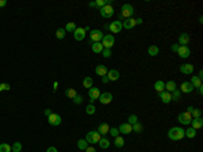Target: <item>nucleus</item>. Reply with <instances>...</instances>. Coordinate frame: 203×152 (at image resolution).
<instances>
[{
  "label": "nucleus",
  "mask_w": 203,
  "mask_h": 152,
  "mask_svg": "<svg viewBox=\"0 0 203 152\" xmlns=\"http://www.w3.org/2000/svg\"><path fill=\"white\" fill-rule=\"evenodd\" d=\"M6 4H7V1H6V0H0V7H4Z\"/></svg>",
  "instance_id": "obj_53"
},
{
  "label": "nucleus",
  "mask_w": 203,
  "mask_h": 152,
  "mask_svg": "<svg viewBox=\"0 0 203 152\" xmlns=\"http://www.w3.org/2000/svg\"><path fill=\"white\" fill-rule=\"evenodd\" d=\"M57 86H58V83H57V81H54V84H53V87H54V91L57 90Z\"/></svg>",
  "instance_id": "obj_58"
},
{
  "label": "nucleus",
  "mask_w": 203,
  "mask_h": 152,
  "mask_svg": "<svg viewBox=\"0 0 203 152\" xmlns=\"http://www.w3.org/2000/svg\"><path fill=\"white\" fill-rule=\"evenodd\" d=\"M180 95H182V92H180L177 88H176L175 91H172V92H171V99L176 102V101H179V99H180Z\"/></svg>",
  "instance_id": "obj_35"
},
{
  "label": "nucleus",
  "mask_w": 203,
  "mask_h": 152,
  "mask_svg": "<svg viewBox=\"0 0 203 152\" xmlns=\"http://www.w3.org/2000/svg\"><path fill=\"white\" fill-rule=\"evenodd\" d=\"M119 71H116V69H110L109 72H107V78H109V80H111V81H115V80H118L119 79Z\"/></svg>",
  "instance_id": "obj_20"
},
{
  "label": "nucleus",
  "mask_w": 203,
  "mask_h": 152,
  "mask_svg": "<svg viewBox=\"0 0 203 152\" xmlns=\"http://www.w3.org/2000/svg\"><path fill=\"white\" fill-rule=\"evenodd\" d=\"M95 72H96V75H98V76H106V75H107V72H109V69H107V67H106V65H102V64H99V65H96V68H95Z\"/></svg>",
  "instance_id": "obj_19"
},
{
  "label": "nucleus",
  "mask_w": 203,
  "mask_h": 152,
  "mask_svg": "<svg viewBox=\"0 0 203 152\" xmlns=\"http://www.w3.org/2000/svg\"><path fill=\"white\" fill-rule=\"evenodd\" d=\"M110 132V126H109V124H100L99 125V128H98V133L100 134V136H104V134H107Z\"/></svg>",
  "instance_id": "obj_22"
},
{
  "label": "nucleus",
  "mask_w": 203,
  "mask_h": 152,
  "mask_svg": "<svg viewBox=\"0 0 203 152\" xmlns=\"http://www.w3.org/2000/svg\"><path fill=\"white\" fill-rule=\"evenodd\" d=\"M114 145H115L116 148H122L123 145H125V138L121 137V136H116L115 141H114Z\"/></svg>",
  "instance_id": "obj_30"
},
{
  "label": "nucleus",
  "mask_w": 203,
  "mask_h": 152,
  "mask_svg": "<svg viewBox=\"0 0 203 152\" xmlns=\"http://www.w3.org/2000/svg\"><path fill=\"white\" fill-rule=\"evenodd\" d=\"M72 101H73V102L76 103V105H80V103H83V96H81V95H79V94H77V95L75 96V98L72 99Z\"/></svg>",
  "instance_id": "obj_45"
},
{
  "label": "nucleus",
  "mask_w": 203,
  "mask_h": 152,
  "mask_svg": "<svg viewBox=\"0 0 203 152\" xmlns=\"http://www.w3.org/2000/svg\"><path fill=\"white\" fill-rule=\"evenodd\" d=\"M99 145H100V148H103V149H107L110 147V141L107 140V138H104V137H102L100 140H99Z\"/></svg>",
  "instance_id": "obj_33"
},
{
  "label": "nucleus",
  "mask_w": 203,
  "mask_h": 152,
  "mask_svg": "<svg viewBox=\"0 0 203 152\" xmlns=\"http://www.w3.org/2000/svg\"><path fill=\"white\" fill-rule=\"evenodd\" d=\"M87 36V31L84 30V27H76V30L73 31V37L76 41H83Z\"/></svg>",
  "instance_id": "obj_7"
},
{
  "label": "nucleus",
  "mask_w": 203,
  "mask_h": 152,
  "mask_svg": "<svg viewBox=\"0 0 203 152\" xmlns=\"http://www.w3.org/2000/svg\"><path fill=\"white\" fill-rule=\"evenodd\" d=\"M118 131H119V133H122V134H129L130 132H133V126L126 122V124H122V125H121Z\"/></svg>",
  "instance_id": "obj_18"
},
{
  "label": "nucleus",
  "mask_w": 203,
  "mask_h": 152,
  "mask_svg": "<svg viewBox=\"0 0 203 152\" xmlns=\"http://www.w3.org/2000/svg\"><path fill=\"white\" fill-rule=\"evenodd\" d=\"M138 118H137V116L136 114H130L129 116V118H127V124H130V125H134V124H137L138 122Z\"/></svg>",
  "instance_id": "obj_42"
},
{
  "label": "nucleus",
  "mask_w": 203,
  "mask_h": 152,
  "mask_svg": "<svg viewBox=\"0 0 203 152\" xmlns=\"http://www.w3.org/2000/svg\"><path fill=\"white\" fill-rule=\"evenodd\" d=\"M136 22H137V25H141V23H142V19L138 18V19H136Z\"/></svg>",
  "instance_id": "obj_56"
},
{
  "label": "nucleus",
  "mask_w": 203,
  "mask_h": 152,
  "mask_svg": "<svg viewBox=\"0 0 203 152\" xmlns=\"http://www.w3.org/2000/svg\"><path fill=\"white\" fill-rule=\"evenodd\" d=\"M158 52H160V49H158V46H156V45L149 46V49H148V54H149V56H152V57L157 56Z\"/></svg>",
  "instance_id": "obj_27"
},
{
  "label": "nucleus",
  "mask_w": 203,
  "mask_h": 152,
  "mask_svg": "<svg viewBox=\"0 0 203 152\" xmlns=\"http://www.w3.org/2000/svg\"><path fill=\"white\" fill-rule=\"evenodd\" d=\"M92 84H94V80H92V78H89V76H87V78L83 80V86H84L85 88H91L92 87Z\"/></svg>",
  "instance_id": "obj_32"
},
{
  "label": "nucleus",
  "mask_w": 203,
  "mask_h": 152,
  "mask_svg": "<svg viewBox=\"0 0 203 152\" xmlns=\"http://www.w3.org/2000/svg\"><path fill=\"white\" fill-rule=\"evenodd\" d=\"M202 76H203V71H202V69H200V71H199V75H198V78H200V79H202Z\"/></svg>",
  "instance_id": "obj_57"
},
{
  "label": "nucleus",
  "mask_w": 203,
  "mask_h": 152,
  "mask_svg": "<svg viewBox=\"0 0 203 152\" xmlns=\"http://www.w3.org/2000/svg\"><path fill=\"white\" fill-rule=\"evenodd\" d=\"M65 34H67V31H65V29H58L56 31V37L58 39H62V38H65Z\"/></svg>",
  "instance_id": "obj_39"
},
{
  "label": "nucleus",
  "mask_w": 203,
  "mask_h": 152,
  "mask_svg": "<svg viewBox=\"0 0 203 152\" xmlns=\"http://www.w3.org/2000/svg\"><path fill=\"white\" fill-rule=\"evenodd\" d=\"M103 37H104V34L102 33V30H91V33H89V38L92 42H100Z\"/></svg>",
  "instance_id": "obj_6"
},
{
  "label": "nucleus",
  "mask_w": 203,
  "mask_h": 152,
  "mask_svg": "<svg viewBox=\"0 0 203 152\" xmlns=\"http://www.w3.org/2000/svg\"><path fill=\"white\" fill-rule=\"evenodd\" d=\"M180 72L184 75H191L194 72V65L192 64H183L180 65Z\"/></svg>",
  "instance_id": "obj_16"
},
{
  "label": "nucleus",
  "mask_w": 203,
  "mask_h": 152,
  "mask_svg": "<svg viewBox=\"0 0 203 152\" xmlns=\"http://www.w3.org/2000/svg\"><path fill=\"white\" fill-rule=\"evenodd\" d=\"M88 6H89V7H91V8L96 7V6H95V1H89V3H88Z\"/></svg>",
  "instance_id": "obj_54"
},
{
  "label": "nucleus",
  "mask_w": 203,
  "mask_h": 152,
  "mask_svg": "<svg viewBox=\"0 0 203 152\" xmlns=\"http://www.w3.org/2000/svg\"><path fill=\"white\" fill-rule=\"evenodd\" d=\"M133 14H134V8L133 6L130 4H123L122 6V12H121V16L122 18H133Z\"/></svg>",
  "instance_id": "obj_4"
},
{
  "label": "nucleus",
  "mask_w": 203,
  "mask_h": 152,
  "mask_svg": "<svg viewBox=\"0 0 203 152\" xmlns=\"http://www.w3.org/2000/svg\"><path fill=\"white\" fill-rule=\"evenodd\" d=\"M177 54H179V57H182V59H188L190 54H191V50H190L188 46H180L177 50Z\"/></svg>",
  "instance_id": "obj_13"
},
{
  "label": "nucleus",
  "mask_w": 203,
  "mask_h": 152,
  "mask_svg": "<svg viewBox=\"0 0 203 152\" xmlns=\"http://www.w3.org/2000/svg\"><path fill=\"white\" fill-rule=\"evenodd\" d=\"M184 136L188 138H194L196 136V129H194V128H188V129H186L184 131Z\"/></svg>",
  "instance_id": "obj_28"
},
{
  "label": "nucleus",
  "mask_w": 203,
  "mask_h": 152,
  "mask_svg": "<svg viewBox=\"0 0 203 152\" xmlns=\"http://www.w3.org/2000/svg\"><path fill=\"white\" fill-rule=\"evenodd\" d=\"M95 111H96V107H95L92 103L87 105V107H85V113L89 114V116H92V114H95Z\"/></svg>",
  "instance_id": "obj_37"
},
{
  "label": "nucleus",
  "mask_w": 203,
  "mask_h": 152,
  "mask_svg": "<svg viewBox=\"0 0 203 152\" xmlns=\"http://www.w3.org/2000/svg\"><path fill=\"white\" fill-rule=\"evenodd\" d=\"M191 120H192V117H191V114L190 113H187V111L180 113L179 114V117H177V121L182 125H190L191 124Z\"/></svg>",
  "instance_id": "obj_5"
},
{
  "label": "nucleus",
  "mask_w": 203,
  "mask_h": 152,
  "mask_svg": "<svg viewBox=\"0 0 203 152\" xmlns=\"http://www.w3.org/2000/svg\"><path fill=\"white\" fill-rule=\"evenodd\" d=\"M109 29H110V31L111 33H121V30H122V22L119 21H114V22H111V25L109 26Z\"/></svg>",
  "instance_id": "obj_12"
},
{
  "label": "nucleus",
  "mask_w": 203,
  "mask_h": 152,
  "mask_svg": "<svg viewBox=\"0 0 203 152\" xmlns=\"http://www.w3.org/2000/svg\"><path fill=\"white\" fill-rule=\"evenodd\" d=\"M184 137V129L180 126H173L168 131V138L172 141H177Z\"/></svg>",
  "instance_id": "obj_1"
},
{
  "label": "nucleus",
  "mask_w": 203,
  "mask_h": 152,
  "mask_svg": "<svg viewBox=\"0 0 203 152\" xmlns=\"http://www.w3.org/2000/svg\"><path fill=\"white\" fill-rule=\"evenodd\" d=\"M46 152H58V151H57L56 147H49V148L46 149Z\"/></svg>",
  "instance_id": "obj_49"
},
{
  "label": "nucleus",
  "mask_w": 203,
  "mask_h": 152,
  "mask_svg": "<svg viewBox=\"0 0 203 152\" xmlns=\"http://www.w3.org/2000/svg\"><path fill=\"white\" fill-rule=\"evenodd\" d=\"M198 91H199V95H202V94H203V86H202V87H199V88H198Z\"/></svg>",
  "instance_id": "obj_55"
},
{
  "label": "nucleus",
  "mask_w": 203,
  "mask_h": 152,
  "mask_svg": "<svg viewBox=\"0 0 203 152\" xmlns=\"http://www.w3.org/2000/svg\"><path fill=\"white\" fill-rule=\"evenodd\" d=\"M102 81H103V83H109V78H107V75H106V76H102Z\"/></svg>",
  "instance_id": "obj_51"
},
{
  "label": "nucleus",
  "mask_w": 203,
  "mask_h": 152,
  "mask_svg": "<svg viewBox=\"0 0 203 152\" xmlns=\"http://www.w3.org/2000/svg\"><path fill=\"white\" fill-rule=\"evenodd\" d=\"M103 49H104V48H103V45H102L100 42H94L92 44V52H94V53H102Z\"/></svg>",
  "instance_id": "obj_26"
},
{
  "label": "nucleus",
  "mask_w": 203,
  "mask_h": 152,
  "mask_svg": "<svg viewBox=\"0 0 203 152\" xmlns=\"http://www.w3.org/2000/svg\"><path fill=\"white\" fill-rule=\"evenodd\" d=\"M48 121H49V124L52 125V126H58V125L61 124V117L56 113H52L49 117H48Z\"/></svg>",
  "instance_id": "obj_10"
},
{
  "label": "nucleus",
  "mask_w": 203,
  "mask_h": 152,
  "mask_svg": "<svg viewBox=\"0 0 203 152\" xmlns=\"http://www.w3.org/2000/svg\"><path fill=\"white\" fill-rule=\"evenodd\" d=\"M100 90L98 88V87H91V88L88 90V96H89V101H91V103L94 102L95 99H99V96H100Z\"/></svg>",
  "instance_id": "obj_8"
},
{
  "label": "nucleus",
  "mask_w": 203,
  "mask_h": 152,
  "mask_svg": "<svg viewBox=\"0 0 203 152\" xmlns=\"http://www.w3.org/2000/svg\"><path fill=\"white\" fill-rule=\"evenodd\" d=\"M11 90V86L8 84V83H1L0 84V92L1 91H10Z\"/></svg>",
  "instance_id": "obj_44"
},
{
  "label": "nucleus",
  "mask_w": 203,
  "mask_h": 152,
  "mask_svg": "<svg viewBox=\"0 0 203 152\" xmlns=\"http://www.w3.org/2000/svg\"><path fill=\"white\" fill-rule=\"evenodd\" d=\"M158 96H160V99H161V102H163V103H169L172 101V99H171V92H168V91L160 92Z\"/></svg>",
  "instance_id": "obj_21"
},
{
  "label": "nucleus",
  "mask_w": 203,
  "mask_h": 152,
  "mask_svg": "<svg viewBox=\"0 0 203 152\" xmlns=\"http://www.w3.org/2000/svg\"><path fill=\"white\" fill-rule=\"evenodd\" d=\"M136 25H137V22H136V19L134 18H127V19H125V22H122V27L126 29V30L133 29Z\"/></svg>",
  "instance_id": "obj_15"
},
{
  "label": "nucleus",
  "mask_w": 203,
  "mask_h": 152,
  "mask_svg": "<svg viewBox=\"0 0 203 152\" xmlns=\"http://www.w3.org/2000/svg\"><path fill=\"white\" fill-rule=\"evenodd\" d=\"M191 84H192L194 88H199V87H202V79L198 78V76H192L191 78V81H190Z\"/></svg>",
  "instance_id": "obj_24"
},
{
  "label": "nucleus",
  "mask_w": 203,
  "mask_h": 152,
  "mask_svg": "<svg viewBox=\"0 0 203 152\" xmlns=\"http://www.w3.org/2000/svg\"><path fill=\"white\" fill-rule=\"evenodd\" d=\"M88 147V143L85 141V138H80L79 141H77V148L81 149V151H85Z\"/></svg>",
  "instance_id": "obj_31"
},
{
  "label": "nucleus",
  "mask_w": 203,
  "mask_h": 152,
  "mask_svg": "<svg viewBox=\"0 0 203 152\" xmlns=\"http://www.w3.org/2000/svg\"><path fill=\"white\" fill-rule=\"evenodd\" d=\"M114 42H115V38H114V36H111V34L104 36V37H103V39L100 41V44L103 45L104 49H111L112 45H114Z\"/></svg>",
  "instance_id": "obj_3"
},
{
  "label": "nucleus",
  "mask_w": 203,
  "mask_h": 152,
  "mask_svg": "<svg viewBox=\"0 0 203 152\" xmlns=\"http://www.w3.org/2000/svg\"><path fill=\"white\" fill-rule=\"evenodd\" d=\"M154 90L160 94V92L165 91V83L163 80H157L156 83H154Z\"/></svg>",
  "instance_id": "obj_25"
},
{
  "label": "nucleus",
  "mask_w": 203,
  "mask_h": 152,
  "mask_svg": "<svg viewBox=\"0 0 203 152\" xmlns=\"http://www.w3.org/2000/svg\"><path fill=\"white\" fill-rule=\"evenodd\" d=\"M11 151L12 152H21L22 151V144L19 141H15L14 144L11 145Z\"/></svg>",
  "instance_id": "obj_36"
},
{
  "label": "nucleus",
  "mask_w": 203,
  "mask_h": 152,
  "mask_svg": "<svg viewBox=\"0 0 203 152\" xmlns=\"http://www.w3.org/2000/svg\"><path fill=\"white\" fill-rule=\"evenodd\" d=\"M187 44H190V36L187 33H182V34L179 36V45L187 46Z\"/></svg>",
  "instance_id": "obj_17"
},
{
  "label": "nucleus",
  "mask_w": 203,
  "mask_h": 152,
  "mask_svg": "<svg viewBox=\"0 0 203 152\" xmlns=\"http://www.w3.org/2000/svg\"><path fill=\"white\" fill-rule=\"evenodd\" d=\"M100 15L103 18H111L114 15V8L111 6H104V7L100 8Z\"/></svg>",
  "instance_id": "obj_9"
},
{
  "label": "nucleus",
  "mask_w": 203,
  "mask_h": 152,
  "mask_svg": "<svg viewBox=\"0 0 203 152\" xmlns=\"http://www.w3.org/2000/svg\"><path fill=\"white\" fill-rule=\"evenodd\" d=\"M191 117H192V118H199V117H202V111H200L199 109H195V107H194L192 111H191Z\"/></svg>",
  "instance_id": "obj_43"
},
{
  "label": "nucleus",
  "mask_w": 203,
  "mask_h": 152,
  "mask_svg": "<svg viewBox=\"0 0 203 152\" xmlns=\"http://www.w3.org/2000/svg\"><path fill=\"white\" fill-rule=\"evenodd\" d=\"M0 152H11V145L7 143H1L0 144Z\"/></svg>",
  "instance_id": "obj_38"
},
{
  "label": "nucleus",
  "mask_w": 203,
  "mask_h": 152,
  "mask_svg": "<svg viewBox=\"0 0 203 152\" xmlns=\"http://www.w3.org/2000/svg\"><path fill=\"white\" fill-rule=\"evenodd\" d=\"M110 133H111V136H114V137L119 136V131H118V128H110Z\"/></svg>",
  "instance_id": "obj_46"
},
{
  "label": "nucleus",
  "mask_w": 203,
  "mask_h": 152,
  "mask_svg": "<svg viewBox=\"0 0 203 152\" xmlns=\"http://www.w3.org/2000/svg\"><path fill=\"white\" fill-rule=\"evenodd\" d=\"M194 91V87L190 81H183L182 86H180V92H184V94H190V92Z\"/></svg>",
  "instance_id": "obj_14"
},
{
  "label": "nucleus",
  "mask_w": 203,
  "mask_h": 152,
  "mask_svg": "<svg viewBox=\"0 0 203 152\" xmlns=\"http://www.w3.org/2000/svg\"><path fill=\"white\" fill-rule=\"evenodd\" d=\"M102 138V136L98 133L96 131H91L87 133V137H85V141L88 143V144H96V143H99V140Z\"/></svg>",
  "instance_id": "obj_2"
},
{
  "label": "nucleus",
  "mask_w": 203,
  "mask_h": 152,
  "mask_svg": "<svg viewBox=\"0 0 203 152\" xmlns=\"http://www.w3.org/2000/svg\"><path fill=\"white\" fill-rule=\"evenodd\" d=\"M50 114H52V110H50V109H45V116L49 117Z\"/></svg>",
  "instance_id": "obj_52"
},
{
  "label": "nucleus",
  "mask_w": 203,
  "mask_h": 152,
  "mask_svg": "<svg viewBox=\"0 0 203 152\" xmlns=\"http://www.w3.org/2000/svg\"><path fill=\"white\" fill-rule=\"evenodd\" d=\"M99 101H100V103H103V105H109V103H111V101H112V94L111 92H102L100 96H99Z\"/></svg>",
  "instance_id": "obj_11"
},
{
  "label": "nucleus",
  "mask_w": 203,
  "mask_h": 152,
  "mask_svg": "<svg viewBox=\"0 0 203 152\" xmlns=\"http://www.w3.org/2000/svg\"><path fill=\"white\" fill-rule=\"evenodd\" d=\"M191 125L194 128V129H200V128L203 126V120H202V117H199V118H192L191 120Z\"/></svg>",
  "instance_id": "obj_23"
},
{
  "label": "nucleus",
  "mask_w": 203,
  "mask_h": 152,
  "mask_svg": "<svg viewBox=\"0 0 203 152\" xmlns=\"http://www.w3.org/2000/svg\"><path fill=\"white\" fill-rule=\"evenodd\" d=\"M179 48H180V45H179V44H173V45H171V50H172V52H176V53H177Z\"/></svg>",
  "instance_id": "obj_48"
},
{
  "label": "nucleus",
  "mask_w": 203,
  "mask_h": 152,
  "mask_svg": "<svg viewBox=\"0 0 203 152\" xmlns=\"http://www.w3.org/2000/svg\"><path fill=\"white\" fill-rule=\"evenodd\" d=\"M65 95H67L68 98H72V99H73L75 96L77 95V92H76V90H73V88H68L67 91H65Z\"/></svg>",
  "instance_id": "obj_41"
},
{
  "label": "nucleus",
  "mask_w": 203,
  "mask_h": 152,
  "mask_svg": "<svg viewBox=\"0 0 203 152\" xmlns=\"http://www.w3.org/2000/svg\"><path fill=\"white\" fill-rule=\"evenodd\" d=\"M85 152H96V149H95L94 147H87V149H85Z\"/></svg>",
  "instance_id": "obj_50"
},
{
  "label": "nucleus",
  "mask_w": 203,
  "mask_h": 152,
  "mask_svg": "<svg viewBox=\"0 0 203 152\" xmlns=\"http://www.w3.org/2000/svg\"><path fill=\"white\" fill-rule=\"evenodd\" d=\"M133 126V132H136V133H141V132L144 131V126L140 124V122H137V124L131 125Z\"/></svg>",
  "instance_id": "obj_40"
},
{
  "label": "nucleus",
  "mask_w": 203,
  "mask_h": 152,
  "mask_svg": "<svg viewBox=\"0 0 203 152\" xmlns=\"http://www.w3.org/2000/svg\"><path fill=\"white\" fill-rule=\"evenodd\" d=\"M76 30V25H75L73 22H68L67 26H65V31L67 33H73Z\"/></svg>",
  "instance_id": "obj_34"
},
{
  "label": "nucleus",
  "mask_w": 203,
  "mask_h": 152,
  "mask_svg": "<svg viewBox=\"0 0 203 152\" xmlns=\"http://www.w3.org/2000/svg\"><path fill=\"white\" fill-rule=\"evenodd\" d=\"M103 57H106V59H109V57H111V49H103Z\"/></svg>",
  "instance_id": "obj_47"
},
{
  "label": "nucleus",
  "mask_w": 203,
  "mask_h": 152,
  "mask_svg": "<svg viewBox=\"0 0 203 152\" xmlns=\"http://www.w3.org/2000/svg\"><path fill=\"white\" fill-rule=\"evenodd\" d=\"M165 90L168 92H172V91H175L176 90V83L173 80H169L165 83Z\"/></svg>",
  "instance_id": "obj_29"
}]
</instances>
